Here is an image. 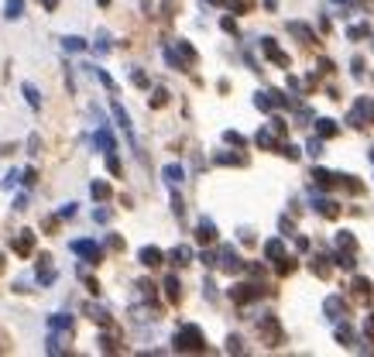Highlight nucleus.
Returning a JSON list of instances; mask_svg holds the SVG:
<instances>
[{"label": "nucleus", "instance_id": "nucleus-1", "mask_svg": "<svg viewBox=\"0 0 374 357\" xmlns=\"http://www.w3.org/2000/svg\"><path fill=\"white\" fill-rule=\"evenodd\" d=\"M175 350H179V354H203V350H206L203 330L193 326V323L179 326V330H175Z\"/></svg>", "mask_w": 374, "mask_h": 357}, {"label": "nucleus", "instance_id": "nucleus-2", "mask_svg": "<svg viewBox=\"0 0 374 357\" xmlns=\"http://www.w3.org/2000/svg\"><path fill=\"white\" fill-rule=\"evenodd\" d=\"M213 268H220V271H227V275H237V271H244V258H240L234 247H220V251L213 254Z\"/></svg>", "mask_w": 374, "mask_h": 357}, {"label": "nucleus", "instance_id": "nucleus-3", "mask_svg": "<svg viewBox=\"0 0 374 357\" xmlns=\"http://www.w3.org/2000/svg\"><path fill=\"white\" fill-rule=\"evenodd\" d=\"M354 127H364V124H374V100L371 96H361L357 100V107L350 110V117H347Z\"/></svg>", "mask_w": 374, "mask_h": 357}, {"label": "nucleus", "instance_id": "nucleus-4", "mask_svg": "<svg viewBox=\"0 0 374 357\" xmlns=\"http://www.w3.org/2000/svg\"><path fill=\"white\" fill-rule=\"evenodd\" d=\"M258 333H261V340H264L268 347H278V344H282V326H278V320H275V316H264V320H261Z\"/></svg>", "mask_w": 374, "mask_h": 357}, {"label": "nucleus", "instance_id": "nucleus-5", "mask_svg": "<svg viewBox=\"0 0 374 357\" xmlns=\"http://www.w3.org/2000/svg\"><path fill=\"white\" fill-rule=\"evenodd\" d=\"M261 296H264V285H234L230 288V299L237 306H247V302L261 299Z\"/></svg>", "mask_w": 374, "mask_h": 357}, {"label": "nucleus", "instance_id": "nucleus-6", "mask_svg": "<svg viewBox=\"0 0 374 357\" xmlns=\"http://www.w3.org/2000/svg\"><path fill=\"white\" fill-rule=\"evenodd\" d=\"M261 48H264V55L272 58L275 66H282V69H288V66H292V58H288L282 48L275 45V38H261Z\"/></svg>", "mask_w": 374, "mask_h": 357}, {"label": "nucleus", "instance_id": "nucleus-7", "mask_svg": "<svg viewBox=\"0 0 374 357\" xmlns=\"http://www.w3.org/2000/svg\"><path fill=\"white\" fill-rule=\"evenodd\" d=\"M72 251L82 254V258H90V265H100L103 261V251L96 247V241H72Z\"/></svg>", "mask_w": 374, "mask_h": 357}, {"label": "nucleus", "instance_id": "nucleus-8", "mask_svg": "<svg viewBox=\"0 0 374 357\" xmlns=\"http://www.w3.org/2000/svg\"><path fill=\"white\" fill-rule=\"evenodd\" d=\"M137 261H141L144 268H158L161 261H165V254H161V247L148 244V247H141V251H137Z\"/></svg>", "mask_w": 374, "mask_h": 357}, {"label": "nucleus", "instance_id": "nucleus-9", "mask_svg": "<svg viewBox=\"0 0 374 357\" xmlns=\"http://www.w3.org/2000/svg\"><path fill=\"white\" fill-rule=\"evenodd\" d=\"M288 35H295L302 45H313V41H316V31H313L309 24H302V21H288Z\"/></svg>", "mask_w": 374, "mask_h": 357}, {"label": "nucleus", "instance_id": "nucleus-10", "mask_svg": "<svg viewBox=\"0 0 374 357\" xmlns=\"http://www.w3.org/2000/svg\"><path fill=\"white\" fill-rule=\"evenodd\" d=\"M38 282H41V285H52V282H55V268H52V254H41V258H38Z\"/></svg>", "mask_w": 374, "mask_h": 357}, {"label": "nucleus", "instance_id": "nucleus-11", "mask_svg": "<svg viewBox=\"0 0 374 357\" xmlns=\"http://www.w3.org/2000/svg\"><path fill=\"white\" fill-rule=\"evenodd\" d=\"M31 251H34V234H31V230H21L17 237H14V254L28 258Z\"/></svg>", "mask_w": 374, "mask_h": 357}, {"label": "nucleus", "instance_id": "nucleus-12", "mask_svg": "<svg viewBox=\"0 0 374 357\" xmlns=\"http://www.w3.org/2000/svg\"><path fill=\"white\" fill-rule=\"evenodd\" d=\"M196 241L199 244H216V227H213V220H199V227H196Z\"/></svg>", "mask_w": 374, "mask_h": 357}, {"label": "nucleus", "instance_id": "nucleus-13", "mask_svg": "<svg viewBox=\"0 0 374 357\" xmlns=\"http://www.w3.org/2000/svg\"><path fill=\"white\" fill-rule=\"evenodd\" d=\"M110 110H114V117H117V124H120V131H124L127 138H134V124H131V117H127L124 107H120V103L114 100V103H110Z\"/></svg>", "mask_w": 374, "mask_h": 357}, {"label": "nucleus", "instance_id": "nucleus-14", "mask_svg": "<svg viewBox=\"0 0 374 357\" xmlns=\"http://www.w3.org/2000/svg\"><path fill=\"white\" fill-rule=\"evenodd\" d=\"M169 261H172L175 268L189 265V261H193V247H185V244H179V247H172V251H169Z\"/></svg>", "mask_w": 374, "mask_h": 357}, {"label": "nucleus", "instance_id": "nucleus-15", "mask_svg": "<svg viewBox=\"0 0 374 357\" xmlns=\"http://www.w3.org/2000/svg\"><path fill=\"white\" fill-rule=\"evenodd\" d=\"M340 179H343V175H333V172H326V169H316V172H313V182H316L319 189H333Z\"/></svg>", "mask_w": 374, "mask_h": 357}, {"label": "nucleus", "instance_id": "nucleus-16", "mask_svg": "<svg viewBox=\"0 0 374 357\" xmlns=\"http://www.w3.org/2000/svg\"><path fill=\"white\" fill-rule=\"evenodd\" d=\"M165 299H169L172 306H175V302H182V282H179L175 275L165 278Z\"/></svg>", "mask_w": 374, "mask_h": 357}, {"label": "nucleus", "instance_id": "nucleus-17", "mask_svg": "<svg viewBox=\"0 0 374 357\" xmlns=\"http://www.w3.org/2000/svg\"><path fill=\"white\" fill-rule=\"evenodd\" d=\"M313 206H316L326 220H333L337 213H340V209H337V203H333V199H326V196H316V199H313Z\"/></svg>", "mask_w": 374, "mask_h": 357}, {"label": "nucleus", "instance_id": "nucleus-18", "mask_svg": "<svg viewBox=\"0 0 374 357\" xmlns=\"http://www.w3.org/2000/svg\"><path fill=\"white\" fill-rule=\"evenodd\" d=\"M48 326H52V330H62V333H72V316H66V312H55V316L48 320Z\"/></svg>", "mask_w": 374, "mask_h": 357}, {"label": "nucleus", "instance_id": "nucleus-19", "mask_svg": "<svg viewBox=\"0 0 374 357\" xmlns=\"http://www.w3.org/2000/svg\"><path fill=\"white\" fill-rule=\"evenodd\" d=\"M110 193H114V189H110L107 182H100V179H96V182L90 185V196L96 199V203H107V199H110Z\"/></svg>", "mask_w": 374, "mask_h": 357}, {"label": "nucleus", "instance_id": "nucleus-20", "mask_svg": "<svg viewBox=\"0 0 374 357\" xmlns=\"http://www.w3.org/2000/svg\"><path fill=\"white\" fill-rule=\"evenodd\" d=\"M161 175H165V182H169V185H179L182 179H185V169H182V165H165V172H161Z\"/></svg>", "mask_w": 374, "mask_h": 357}, {"label": "nucleus", "instance_id": "nucleus-21", "mask_svg": "<svg viewBox=\"0 0 374 357\" xmlns=\"http://www.w3.org/2000/svg\"><path fill=\"white\" fill-rule=\"evenodd\" d=\"M282 254H285V244L278 241V237H275V241H268V244H264V258H268V261H278Z\"/></svg>", "mask_w": 374, "mask_h": 357}, {"label": "nucleus", "instance_id": "nucleus-22", "mask_svg": "<svg viewBox=\"0 0 374 357\" xmlns=\"http://www.w3.org/2000/svg\"><path fill=\"white\" fill-rule=\"evenodd\" d=\"M326 312L333 316V320H337V316H343V312H347V306H343V296H329V299H326Z\"/></svg>", "mask_w": 374, "mask_h": 357}, {"label": "nucleus", "instance_id": "nucleus-23", "mask_svg": "<svg viewBox=\"0 0 374 357\" xmlns=\"http://www.w3.org/2000/svg\"><path fill=\"white\" fill-rule=\"evenodd\" d=\"M354 296H357V302H367L371 299V282L367 278H357L354 282Z\"/></svg>", "mask_w": 374, "mask_h": 357}, {"label": "nucleus", "instance_id": "nucleus-24", "mask_svg": "<svg viewBox=\"0 0 374 357\" xmlns=\"http://www.w3.org/2000/svg\"><path fill=\"white\" fill-rule=\"evenodd\" d=\"M96 144H100L103 151H117V141L110 138V131H107V127H100V131H96Z\"/></svg>", "mask_w": 374, "mask_h": 357}, {"label": "nucleus", "instance_id": "nucleus-25", "mask_svg": "<svg viewBox=\"0 0 374 357\" xmlns=\"http://www.w3.org/2000/svg\"><path fill=\"white\" fill-rule=\"evenodd\" d=\"M337 247H340V251H357V241H354V234L340 230V234H337Z\"/></svg>", "mask_w": 374, "mask_h": 357}, {"label": "nucleus", "instance_id": "nucleus-26", "mask_svg": "<svg viewBox=\"0 0 374 357\" xmlns=\"http://www.w3.org/2000/svg\"><path fill=\"white\" fill-rule=\"evenodd\" d=\"M316 131H319V138H333L337 134V124L329 117H323V120H316Z\"/></svg>", "mask_w": 374, "mask_h": 357}, {"label": "nucleus", "instance_id": "nucleus-27", "mask_svg": "<svg viewBox=\"0 0 374 357\" xmlns=\"http://www.w3.org/2000/svg\"><path fill=\"white\" fill-rule=\"evenodd\" d=\"M179 55H182V62H185V66H193L196 58H199V55H196V48L189 45V41H179Z\"/></svg>", "mask_w": 374, "mask_h": 357}, {"label": "nucleus", "instance_id": "nucleus-28", "mask_svg": "<svg viewBox=\"0 0 374 357\" xmlns=\"http://www.w3.org/2000/svg\"><path fill=\"white\" fill-rule=\"evenodd\" d=\"M148 103H151V107H155V110H161V107H165V103H169V90H161V86H158V90H155V93H151V100H148Z\"/></svg>", "mask_w": 374, "mask_h": 357}, {"label": "nucleus", "instance_id": "nucleus-29", "mask_svg": "<svg viewBox=\"0 0 374 357\" xmlns=\"http://www.w3.org/2000/svg\"><path fill=\"white\" fill-rule=\"evenodd\" d=\"M62 48H66V52H82V48H86V41H82V38H76V35H69V38H62Z\"/></svg>", "mask_w": 374, "mask_h": 357}, {"label": "nucleus", "instance_id": "nucleus-30", "mask_svg": "<svg viewBox=\"0 0 374 357\" xmlns=\"http://www.w3.org/2000/svg\"><path fill=\"white\" fill-rule=\"evenodd\" d=\"M313 275H319V278H329V265H326V258H313Z\"/></svg>", "mask_w": 374, "mask_h": 357}, {"label": "nucleus", "instance_id": "nucleus-31", "mask_svg": "<svg viewBox=\"0 0 374 357\" xmlns=\"http://www.w3.org/2000/svg\"><path fill=\"white\" fill-rule=\"evenodd\" d=\"M371 35V24H354L350 31H347V38H354V41H361V38Z\"/></svg>", "mask_w": 374, "mask_h": 357}, {"label": "nucleus", "instance_id": "nucleus-32", "mask_svg": "<svg viewBox=\"0 0 374 357\" xmlns=\"http://www.w3.org/2000/svg\"><path fill=\"white\" fill-rule=\"evenodd\" d=\"M254 144H258V148H275L272 131H258V134H254Z\"/></svg>", "mask_w": 374, "mask_h": 357}, {"label": "nucleus", "instance_id": "nucleus-33", "mask_svg": "<svg viewBox=\"0 0 374 357\" xmlns=\"http://www.w3.org/2000/svg\"><path fill=\"white\" fill-rule=\"evenodd\" d=\"M216 165H247L244 155H216Z\"/></svg>", "mask_w": 374, "mask_h": 357}, {"label": "nucleus", "instance_id": "nucleus-34", "mask_svg": "<svg viewBox=\"0 0 374 357\" xmlns=\"http://www.w3.org/2000/svg\"><path fill=\"white\" fill-rule=\"evenodd\" d=\"M24 96H28V103H31L34 110H38V107H41V96H38V90H34L31 82H24Z\"/></svg>", "mask_w": 374, "mask_h": 357}, {"label": "nucleus", "instance_id": "nucleus-35", "mask_svg": "<svg viewBox=\"0 0 374 357\" xmlns=\"http://www.w3.org/2000/svg\"><path fill=\"white\" fill-rule=\"evenodd\" d=\"M254 107H258V110H272V93H258V96H254Z\"/></svg>", "mask_w": 374, "mask_h": 357}, {"label": "nucleus", "instance_id": "nucleus-36", "mask_svg": "<svg viewBox=\"0 0 374 357\" xmlns=\"http://www.w3.org/2000/svg\"><path fill=\"white\" fill-rule=\"evenodd\" d=\"M337 340H340L343 347H350V340H354V333H350V326L343 323V326H337Z\"/></svg>", "mask_w": 374, "mask_h": 357}, {"label": "nucleus", "instance_id": "nucleus-37", "mask_svg": "<svg viewBox=\"0 0 374 357\" xmlns=\"http://www.w3.org/2000/svg\"><path fill=\"white\" fill-rule=\"evenodd\" d=\"M278 261H282V265H278V275H292V271H295V258H285V254H282Z\"/></svg>", "mask_w": 374, "mask_h": 357}, {"label": "nucleus", "instance_id": "nucleus-38", "mask_svg": "<svg viewBox=\"0 0 374 357\" xmlns=\"http://www.w3.org/2000/svg\"><path fill=\"white\" fill-rule=\"evenodd\" d=\"M337 265H340V268H347V271H350V268L357 265V261H354V251H347V254L340 251V254H337Z\"/></svg>", "mask_w": 374, "mask_h": 357}, {"label": "nucleus", "instance_id": "nucleus-39", "mask_svg": "<svg viewBox=\"0 0 374 357\" xmlns=\"http://www.w3.org/2000/svg\"><path fill=\"white\" fill-rule=\"evenodd\" d=\"M223 141H227V144H237V148H244V144H247V141L240 138L237 131H223Z\"/></svg>", "mask_w": 374, "mask_h": 357}, {"label": "nucleus", "instance_id": "nucleus-40", "mask_svg": "<svg viewBox=\"0 0 374 357\" xmlns=\"http://www.w3.org/2000/svg\"><path fill=\"white\" fill-rule=\"evenodd\" d=\"M7 17H11V21L21 17V0H7Z\"/></svg>", "mask_w": 374, "mask_h": 357}, {"label": "nucleus", "instance_id": "nucleus-41", "mask_svg": "<svg viewBox=\"0 0 374 357\" xmlns=\"http://www.w3.org/2000/svg\"><path fill=\"white\" fill-rule=\"evenodd\" d=\"M107 169H110L114 175H120V158H117V151H110V155H107Z\"/></svg>", "mask_w": 374, "mask_h": 357}, {"label": "nucleus", "instance_id": "nucleus-42", "mask_svg": "<svg viewBox=\"0 0 374 357\" xmlns=\"http://www.w3.org/2000/svg\"><path fill=\"white\" fill-rule=\"evenodd\" d=\"M96 52H110V38H107V31H100V35H96Z\"/></svg>", "mask_w": 374, "mask_h": 357}, {"label": "nucleus", "instance_id": "nucleus-43", "mask_svg": "<svg viewBox=\"0 0 374 357\" xmlns=\"http://www.w3.org/2000/svg\"><path fill=\"white\" fill-rule=\"evenodd\" d=\"M131 82H134V86H141V90H148V76H144L141 69H134V72H131Z\"/></svg>", "mask_w": 374, "mask_h": 357}, {"label": "nucleus", "instance_id": "nucleus-44", "mask_svg": "<svg viewBox=\"0 0 374 357\" xmlns=\"http://www.w3.org/2000/svg\"><path fill=\"white\" fill-rule=\"evenodd\" d=\"M41 230H45V234H55L58 230V217H45V220H41Z\"/></svg>", "mask_w": 374, "mask_h": 357}, {"label": "nucleus", "instance_id": "nucleus-45", "mask_svg": "<svg viewBox=\"0 0 374 357\" xmlns=\"http://www.w3.org/2000/svg\"><path fill=\"white\" fill-rule=\"evenodd\" d=\"M137 288H141V296H144V299H151V296H155V285H151L148 278H141V282H137Z\"/></svg>", "mask_w": 374, "mask_h": 357}, {"label": "nucleus", "instance_id": "nucleus-46", "mask_svg": "<svg viewBox=\"0 0 374 357\" xmlns=\"http://www.w3.org/2000/svg\"><path fill=\"white\" fill-rule=\"evenodd\" d=\"M227 350H230V354H240V350H244V340H240V337H230V340H227Z\"/></svg>", "mask_w": 374, "mask_h": 357}, {"label": "nucleus", "instance_id": "nucleus-47", "mask_svg": "<svg viewBox=\"0 0 374 357\" xmlns=\"http://www.w3.org/2000/svg\"><path fill=\"white\" fill-rule=\"evenodd\" d=\"M278 151H282V155H285L288 161H295V158H299V148H295V144H282Z\"/></svg>", "mask_w": 374, "mask_h": 357}, {"label": "nucleus", "instance_id": "nucleus-48", "mask_svg": "<svg viewBox=\"0 0 374 357\" xmlns=\"http://www.w3.org/2000/svg\"><path fill=\"white\" fill-rule=\"evenodd\" d=\"M107 244H110L114 251H124V237H120V234H110V237H107Z\"/></svg>", "mask_w": 374, "mask_h": 357}, {"label": "nucleus", "instance_id": "nucleus-49", "mask_svg": "<svg viewBox=\"0 0 374 357\" xmlns=\"http://www.w3.org/2000/svg\"><path fill=\"white\" fill-rule=\"evenodd\" d=\"M220 28H223V31H230V35H237V21H234V17H223V21H220Z\"/></svg>", "mask_w": 374, "mask_h": 357}, {"label": "nucleus", "instance_id": "nucleus-50", "mask_svg": "<svg viewBox=\"0 0 374 357\" xmlns=\"http://www.w3.org/2000/svg\"><path fill=\"white\" fill-rule=\"evenodd\" d=\"M100 347L110 354V350H117V340H114V337H100Z\"/></svg>", "mask_w": 374, "mask_h": 357}, {"label": "nucleus", "instance_id": "nucleus-51", "mask_svg": "<svg viewBox=\"0 0 374 357\" xmlns=\"http://www.w3.org/2000/svg\"><path fill=\"white\" fill-rule=\"evenodd\" d=\"M285 131H288L285 120H282V117H275V120H272V134H285Z\"/></svg>", "mask_w": 374, "mask_h": 357}, {"label": "nucleus", "instance_id": "nucleus-52", "mask_svg": "<svg viewBox=\"0 0 374 357\" xmlns=\"http://www.w3.org/2000/svg\"><path fill=\"white\" fill-rule=\"evenodd\" d=\"M309 155H316V158L323 155V141H319V138H313V141H309Z\"/></svg>", "mask_w": 374, "mask_h": 357}, {"label": "nucleus", "instance_id": "nucleus-53", "mask_svg": "<svg viewBox=\"0 0 374 357\" xmlns=\"http://www.w3.org/2000/svg\"><path fill=\"white\" fill-rule=\"evenodd\" d=\"M21 182L24 185H34V182H38V172H34V169H28V172L21 175Z\"/></svg>", "mask_w": 374, "mask_h": 357}, {"label": "nucleus", "instance_id": "nucleus-54", "mask_svg": "<svg viewBox=\"0 0 374 357\" xmlns=\"http://www.w3.org/2000/svg\"><path fill=\"white\" fill-rule=\"evenodd\" d=\"M58 217H62V220L76 217V203H66V206H62V213H58Z\"/></svg>", "mask_w": 374, "mask_h": 357}, {"label": "nucleus", "instance_id": "nucleus-55", "mask_svg": "<svg viewBox=\"0 0 374 357\" xmlns=\"http://www.w3.org/2000/svg\"><path fill=\"white\" fill-rule=\"evenodd\" d=\"M172 209H175V217H185V206H182L179 196H172Z\"/></svg>", "mask_w": 374, "mask_h": 357}, {"label": "nucleus", "instance_id": "nucleus-56", "mask_svg": "<svg viewBox=\"0 0 374 357\" xmlns=\"http://www.w3.org/2000/svg\"><path fill=\"white\" fill-rule=\"evenodd\" d=\"M17 179H21V172H7V179H4V189H11V185H17Z\"/></svg>", "mask_w": 374, "mask_h": 357}, {"label": "nucleus", "instance_id": "nucleus-57", "mask_svg": "<svg viewBox=\"0 0 374 357\" xmlns=\"http://www.w3.org/2000/svg\"><path fill=\"white\" fill-rule=\"evenodd\" d=\"M350 66H354V76H364V58H354Z\"/></svg>", "mask_w": 374, "mask_h": 357}, {"label": "nucleus", "instance_id": "nucleus-58", "mask_svg": "<svg viewBox=\"0 0 374 357\" xmlns=\"http://www.w3.org/2000/svg\"><path fill=\"white\" fill-rule=\"evenodd\" d=\"M93 220H100V223H107V220H110V213H107V209H96V213H93Z\"/></svg>", "mask_w": 374, "mask_h": 357}, {"label": "nucleus", "instance_id": "nucleus-59", "mask_svg": "<svg viewBox=\"0 0 374 357\" xmlns=\"http://www.w3.org/2000/svg\"><path fill=\"white\" fill-rule=\"evenodd\" d=\"M364 330H367V337H374V316H371L367 323H364Z\"/></svg>", "mask_w": 374, "mask_h": 357}, {"label": "nucleus", "instance_id": "nucleus-60", "mask_svg": "<svg viewBox=\"0 0 374 357\" xmlns=\"http://www.w3.org/2000/svg\"><path fill=\"white\" fill-rule=\"evenodd\" d=\"M41 4H45V11H55L58 7V0H41Z\"/></svg>", "mask_w": 374, "mask_h": 357}]
</instances>
